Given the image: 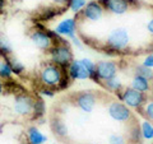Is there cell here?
I'll list each match as a JSON object with an SVG mask.
<instances>
[{"label":"cell","mask_w":153,"mask_h":144,"mask_svg":"<svg viewBox=\"0 0 153 144\" xmlns=\"http://www.w3.org/2000/svg\"><path fill=\"white\" fill-rule=\"evenodd\" d=\"M49 52H50V59L52 61V64L60 66L63 69H66L68 65L74 60L73 51H71L68 42L52 45Z\"/></svg>","instance_id":"obj_1"},{"label":"cell","mask_w":153,"mask_h":144,"mask_svg":"<svg viewBox=\"0 0 153 144\" xmlns=\"http://www.w3.org/2000/svg\"><path fill=\"white\" fill-rule=\"evenodd\" d=\"M129 44H130V36H129V32L126 28H123V27H117L112 30L108 33L107 40H106L107 49L110 51H115V52L126 50Z\"/></svg>","instance_id":"obj_2"},{"label":"cell","mask_w":153,"mask_h":144,"mask_svg":"<svg viewBox=\"0 0 153 144\" xmlns=\"http://www.w3.org/2000/svg\"><path fill=\"white\" fill-rule=\"evenodd\" d=\"M64 69L55 64H47L40 73V80L44 87L57 88L63 78Z\"/></svg>","instance_id":"obj_3"},{"label":"cell","mask_w":153,"mask_h":144,"mask_svg":"<svg viewBox=\"0 0 153 144\" xmlns=\"http://www.w3.org/2000/svg\"><path fill=\"white\" fill-rule=\"evenodd\" d=\"M119 98L129 108H135V110H142V107L147 102L146 93L138 92V91L133 89L131 87H128L124 89L123 93L119 96Z\"/></svg>","instance_id":"obj_4"},{"label":"cell","mask_w":153,"mask_h":144,"mask_svg":"<svg viewBox=\"0 0 153 144\" xmlns=\"http://www.w3.org/2000/svg\"><path fill=\"white\" fill-rule=\"evenodd\" d=\"M107 112H108V116L117 122H128L130 121L133 116L130 108L126 105H124L121 101H112V102H110L107 107Z\"/></svg>","instance_id":"obj_5"},{"label":"cell","mask_w":153,"mask_h":144,"mask_svg":"<svg viewBox=\"0 0 153 144\" xmlns=\"http://www.w3.org/2000/svg\"><path fill=\"white\" fill-rule=\"evenodd\" d=\"M33 103H35V98L27 93H19L14 97V111L16 114L21 115V116H28L32 114L33 110Z\"/></svg>","instance_id":"obj_6"},{"label":"cell","mask_w":153,"mask_h":144,"mask_svg":"<svg viewBox=\"0 0 153 144\" xmlns=\"http://www.w3.org/2000/svg\"><path fill=\"white\" fill-rule=\"evenodd\" d=\"M119 66L115 61L111 60H100L96 64V75L100 79V82H105L107 79H111L117 75Z\"/></svg>","instance_id":"obj_7"},{"label":"cell","mask_w":153,"mask_h":144,"mask_svg":"<svg viewBox=\"0 0 153 144\" xmlns=\"http://www.w3.org/2000/svg\"><path fill=\"white\" fill-rule=\"evenodd\" d=\"M74 102L83 112L89 114L93 111L96 105H97V97H96L94 93L89 92V91H84V92H80L75 96Z\"/></svg>","instance_id":"obj_8"},{"label":"cell","mask_w":153,"mask_h":144,"mask_svg":"<svg viewBox=\"0 0 153 144\" xmlns=\"http://www.w3.org/2000/svg\"><path fill=\"white\" fill-rule=\"evenodd\" d=\"M100 4L105 10L116 16H123L130 9L131 0H100Z\"/></svg>","instance_id":"obj_9"},{"label":"cell","mask_w":153,"mask_h":144,"mask_svg":"<svg viewBox=\"0 0 153 144\" xmlns=\"http://www.w3.org/2000/svg\"><path fill=\"white\" fill-rule=\"evenodd\" d=\"M103 12L105 9L102 8V5L100 4V1H96L92 0L85 4V7L82 9V17L84 19H87L89 22H98L100 19L103 17Z\"/></svg>","instance_id":"obj_10"},{"label":"cell","mask_w":153,"mask_h":144,"mask_svg":"<svg viewBox=\"0 0 153 144\" xmlns=\"http://www.w3.org/2000/svg\"><path fill=\"white\" fill-rule=\"evenodd\" d=\"M46 30V28H45ZM41 31V30H35L31 33V41L32 44L35 45L37 49H40L42 51H49L51 49V46L54 45L51 41V38L49 37V35L46 33V31Z\"/></svg>","instance_id":"obj_11"},{"label":"cell","mask_w":153,"mask_h":144,"mask_svg":"<svg viewBox=\"0 0 153 144\" xmlns=\"http://www.w3.org/2000/svg\"><path fill=\"white\" fill-rule=\"evenodd\" d=\"M54 31L56 33H59L60 36L71 40V38H74L76 36V21L73 18H66L55 27Z\"/></svg>","instance_id":"obj_12"},{"label":"cell","mask_w":153,"mask_h":144,"mask_svg":"<svg viewBox=\"0 0 153 144\" xmlns=\"http://www.w3.org/2000/svg\"><path fill=\"white\" fill-rule=\"evenodd\" d=\"M66 73L71 78V80H85L89 79V74L84 66L80 64L79 60H73L66 68Z\"/></svg>","instance_id":"obj_13"},{"label":"cell","mask_w":153,"mask_h":144,"mask_svg":"<svg viewBox=\"0 0 153 144\" xmlns=\"http://www.w3.org/2000/svg\"><path fill=\"white\" fill-rule=\"evenodd\" d=\"M27 138L30 144H45L47 142V137L41 133L37 126H31L27 130Z\"/></svg>","instance_id":"obj_14"},{"label":"cell","mask_w":153,"mask_h":144,"mask_svg":"<svg viewBox=\"0 0 153 144\" xmlns=\"http://www.w3.org/2000/svg\"><path fill=\"white\" fill-rule=\"evenodd\" d=\"M50 126H51L52 133H54L56 137L64 138V137L68 135V126H66V124L60 117H54L52 119L51 122H50Z\"/></svg>","instance_id":"obj_15"},{"label":"cell","mask_w":153,"mask_h":144,"mask_svg":"<svg viewBox=\"0 0 153 144\" xmlns=\"http://www.w3.org/2000/svg\"><path fill=\"white\" fill-rule=\"evenodd\" d=\"M130 87L133 89L138 91V92L147 93L148 91L151 89V84H149V80H147L146 78H143V76H140V75H134L133 79H131Z\"/></svg>","instance_id":"obj_16"},{"label":"cell","mask_w":153,"mask_h":144,"mask_svg":"<svg viewBox=\"0 0 153 144\" xmlns=\"http://www.w3.org/2000/svg\"><path fill=\"white\" fill-rule=\"evenodd\" d=\"M102 85L108 91V92L116 93V94L123 89L121 79L117 78V76H114V78H111V79H107V80L102 82Z\"/></svg>","instance_id":"obj_17"},{"label":"cell","mask_w":153,"mask_h":144,"mask_svg":"<svg viewBox=\"0 0 153 144\" xmlns=\"http://www.w3.org/2000/svg\"><path fill=\"white\" fill-rule=\"evenodd\" d=\"M80 64H82L85 70L88 71L89 74V79H92L94 83H101L100 82V79L97 78V75H96V63H93L91 59H88V57H83V59H80Z\"/></svg>","instance_id":"obj_18"},{"label":"cell","mask_w":153,"mask_h":144,"mask_svg":"<svg viewBox=\"0 0 153 144\" xmlns=\"http://www.w3.org/2000/svg\"><path fill=\"white\" fill-rule=\"evenodd\" d=\"M4 60H5L7 63L9 64V66H10L13 74L21 75V74L25 73V70H26L25 65H23L18 59H16V57H13V56H7V57H4Z\"/></svg>","instance_id":"obj_19"},{"label":"cell","mask_w":153,"mask_h":144,"mask_svg":"<svg viewBox=\"0 0 153 144\" xmlns=\"http://www.w3.org/2000/svg\"><path fill=\"white\" fill-rule=\"evenodd\" d=\"M129 140L134 144H140L143 142L140 126L138 125V124H133V125L129 128Z\"/></svg>","instance_id":"obj_20"},{"label":"cell","mask_w":153,"mask_h":144,"mask_svg":"<svg viewBox=\"0 0 153 144\" xmlns=\"http://www.w3.org/2000/svg\"><path fill=\"white\" fill-rule=\"evenodd\" d=\"M46 112V105L44 102L42 98H36L35 99V103H33V110H32V114H33V119H41L42 116L45 115Z\"/></svg>","instance_id":"obj_21"},{"label":"cell","mask_w":153,"mask_h":144,"mask_svg":"<svg viewBox=\"0 0 153 144\" xmlns=\"http://www.w3.org/2000/svg\"><path fill=\"white\" fill-rule=\"evenodd\" d=\"M140 131H142V135L143 139L146 140H152L153 139V122L151 120H143L142 124H140Z\"/></svg>","instance_id":"obj_22"},{"label":"cell","mask_w":153,"mask_h":144,"mask_svg":"<svg viewBox=\"0 0 153 144\" xmlns=\"http://www.w3.org/2000/svg\"><path fill=\"white\" fill-rule=\"evenodd\" d=\"M135 75H140L143 78H146L147 80H153V69L147 68L143 64L135 66Z\"/></svg>","instance_id":"obj_23"},{"label":"cell","mask_w":153,"mask_h":144,"mask_svg":"<svg viewBox=\"0 0 153 144\" xmlns=\"http://www.w3.org/2000/svg\"><path fill=\"white\" fill-rule=\"evenodd\" d=\"M12 51H13V49H12L10 42L8 41V38L0 37V56H3V57L10 56Z\"/></svg>","instance_id":"obj_24"},{"label":"cell","mask_w":153,"mask_h":144,"mask_svg":"<svg viewBox=\"0 0 153 144\" xmlns=\"http://www.w3.org/2000/svg\"><path fill=\"white\" fill-rule=\"evenodd\" d=\"M85 4H87V0H69L68 7L73 13L78 14L82 12V9L85 7Z\"/></svg>","instance_id":"obj_25"},{"label":"cell","mask_w":153,"mask_h":144,"mask_svg":"<svg viewBox=\"0 0 153 144\" xmlns=\"http://www.w3.org/2000/svg\"><path fill=\"white\" fill-rule=\"evenodd\" d=\"M12 69L5 60H0V78L9 79L12 76Z\"/></svg>","instance_id":"obj_26"},{"label":"cell","mask_w":153,"mask_h":144,"mask_svg":"<svg viewBox=\"0 0 153 144\" xmlns=\"http://www.w3.org/2000/svg\"><path fill=\"white\" fill-rule=\"evenodd\" d=\"M57 14H59V12H56V9L49 8V9H45V10L41 13L40 19H41L42 22H47V21H51V19L54 18V17H56Z\"/></svg>","instance_id":"obj_27"},{"label":"cell","mask_w":153,"mask_h":144,"mask_svg":"<svg viewBox=\"0 0 153 144\" xmlns=\"http://www.w3.org/2000/svg\"><path fill=\"white\" fill-rule=\"evenodd\" d=\"M108 144H128V140L121 134H111L108 137Z\"/></svg>","instance_id":"obj_28"},{"label":"cell","mask_w":153,"mask_h":144,"mask_svg":"<svg viewBox=\"0 0 153 144\" xmlns=\"http://www.w3.org/2000/svg\"><path fill=\"white\" fill-rule=\"evenodd\" d=\"M142 110H143V115H144L148 120L153 121V101H151V102H146L144 106L142 107Z\"/></svg>","instance_id":"obj_29"},{"label":"cell","mask_w":153,"mask_h":144,"mask_svg":"<svg viewBox=\"0 0 153 144\" xmlns=\"http://www.w3.org/2000/svg\"><path fill=\"white\" fill-rule=\"evenodd\" d=\"M71 83V78L68 75V73H66V70L64 69V73H63V78H61V82L59 84V87H57V89H66L70 85Z\"/></svg>","instance_id":"obj_30"},{"label":"cell","mask_w":153,"mask_h":144,"mask_svg":"<svg viewBox=\"0 0 153 144\" xmlns=\"http://www.w3.org/2000/svg\"><path fill=\"white\" fill-rule=\"evenodd\" d=\"M142 64L144 65V66H147V68L153 69V54H148V55L144 57V60H143Z\"/></svg>","instance_id":"obj_31"},{"label":"cell","mask_w":153,"mask_h":144,"mask_svg":"<svg viewBox=\"0 0 153 144\" xmlns=\"http://www.w3.org/2000/svg\"><path fill=\"white\" fill-rule=\"evenodd\" d=\"M40 93L42 96H46V97H54V91H52V88H49V87H42L40 89Z\"/></svg>","instance_id":"obj_32"},{"label":"cell","mask_w":153,"mask_h":144,"mask_svg":"<svg viewBox=\"0 0 153 144\" xmlns=\"http://www.w3.org/2000/svg\"><path fill=\"white\" fill-rule=\"evenodd\" d=\"M71 41H73V44L76 46V47H78V49H82V47H83V45H82V41H80L79 40V38L78 37H74V38H71Z\"/></svg>","instance_id":"obj_33"},{"label":"cell","mask_w":153,"mask_h":144,"mask_svg":"<svg viewBox=\"0 0 153 144\" xmlns=\"http://www.w3.org/2000/svg\"><path fill=\"white\" fill-rule=\"evenodd\" d=\"M147 31L153 36V18H151V21L147 23Z\"/></svg>","instance_id":"obj_34"},{"label":"cell","mask_w":153,"mask_h":144,"mask_svg":"<svg viewBox=\"0 0 153 144\" xmlns=\"http://www.w3.org/2000/svg\"><path fill=\"white\" fill-rule=\"evenodd\" d=\"M54 3H55V4H57V5L64 7V5H68L69 0H54Z\"/></svg>","instance_id":"obj_35"},{"label":"cell","mask_w":153,"mask_h":144,"mask_svg":"<svg viewBox=\"0 0 153 144\" xmlns=\"http://www.w3.org/2000/svg\"><path fill=\"white\" fill-rule=\"evenodd\" d=\"M4 5H5V0H0V12L3 10V8Z\"/></svg>","instance_id":"obj_36"},{"label":"cell","mask_w":153,"mask_h":144,"mask_svg":"<svg viewBox=\"0 0 153 144\" xmlns=\"http://www.w3.org/2000/svg\"><path fill=\"white\" fill-rule=\"evenodd\" d=\"M3 89H4V85H3V83H1V82H0V94L3 93Z\"/></svg>","instance_id":"obj_37"},{"label":"cell","mask_w":153,"mask_h":144,"mask_svg":"<svg viewBox=\"0 0 153 144\" xmlns=\"http://www.w3.org/2000/svg\"><path fill=\"white\" fill-rule=\"evenodd\" d=\"M94 144H101V143H94Z\"/></svg>","instance_id":"obj_38"}]
</instances>
